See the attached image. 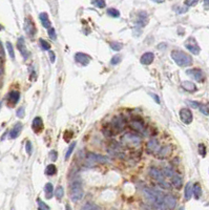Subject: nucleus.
Wrapping results in <instances>:
<instances>
[{
  "label": "nucleus",
  "instance_id": "nucleus-1",
  "mask_svg": "<svg viewBox=\"0 0 209 210\" xmlns=\"http://www.w3.org/2000/svg\"><path fill=\"white\" fill-rule=\"evenodd\" d=\"M144 195L148 201L155 204L157 208H165V205L163 204L164 195L160 191H157L151 188H146L144 189Z\"/></svg>",
  "mask_w": 209,
  "mask_h": 210
},
{
  "label": "nucleus",
  "instance_id": "nucleus-2",
  "mask_svg": "<svg viewBox=\"0 0 209 210\" xmlns=\"http://www.w3.org/2000/svg\"><path fill=\"white\" fill-rule=\"evenodd\" d=\"M171 58L174 59V61L177 63L179 66L182 67H186L189 66L192 63V59L189 55H187L186 52H181V51H174L171 52Z\"/></svg>",
  "mask_w": 209,
  "mask_h": 210
},
{
  "label": "nucleus",
  "instance_id": "nucleus-3",
  "mask_svg": "<svg viewBox=\"0 0 209 210\" xmlns=\"http://www.w3.org/2000/svg\"><path fill=\"white\" fill-rule=\"evenodd\" d=\"M122 143L131 148L138 147L140 143H141V138L136 134L127 132V134H125L124 136L122 137Z\"/></svg>",
  "mask_w": 209,
  "mask_h": 210
},
{
  "label": "nucleus",
  "instance_id": "nucleus-4",
  "mask_svg": "<svg viewBox=\"0 0 209 210\" xmlns=\"http://www.w3.org/2000/svg\"><path fill=\"white\" fill-rule=\"evenodd\" d=\"M149 175L151 176V178L153 180H156L157 182H158L159 184L161 185L163 188H166V189H169L170 186L168 183H166V182L164 181V175L163 172H161L159 169H157V168H151L150 171H149Z\"/></svg>",
  "mask_w": 209,
  "mask_h": 210
},
{
  "label": "nucleus",
  "instance_id": "nucleus-5",
  "mask_svg": "<svg viewBox=\"0 0 209 210\" xmlns=\"http://www.w3.org/2000/svg\"><path fill=\"white\" fill-rule=\"evenodd\" d=\"M70 198L74 202H79L83 198V190H82L81 184L79 182H75L71 185L70 188Z\"/></svg>",
  "mask_w": 209,
  "mask_h": 210
},
{
  "label": "nucleus",
  "instance_id": "nucleus-6",
  "mask_svg": "<svg viewBox=\"0 0 209 210\" xmlns=\"http://www.w3.org/2000/svg\"><path fill=\"white\" fill-rule=\"evenodd\" d=\"M111 128L114 131V134L122 131L125 128V120L122 117H116L112 119L111 123Z\"/></svg>",
  "mask_w": 209,
  "mask_h": 210
},
{
  "label": "nucleus",
  "instance_id": "nucleus-7",
  "mask_svg": "<svg viewBox=\"0 0 209 210\" xmlns=\"http://www.w3.org/2000/svg\"><path fill=\"white\" fill-rule=\"evenodd\" d=\"M185 46L189 52L194 55H199V52L201 51L200 46L198 45V43H197V41L194 40V38H188V39L185 41Z\"/></svg>",
  "mask_w": 209,
  "mask_h": 210
},
{
  "label": "nucleus",
  "instance_id": "nucleus-8",
  "mask_svg": "<svg viewBox=\"0 0 209 210\" xmlns=\"http://www.w3.org/2000/svg\"><path fill=\"white\" fill-rule=\"evenodd\" d=\"M187 75H189V76L191 77V78H193L196 81L198 82H202L203 80H204V74H203V71L199 70V68H193V70H188L186 71Z\"/></svg>",
  "mask_w": 209,
  "mask_h": 210
},
{
  "label": "nucleus",
  "instance_id": "nucleus-9",
  "mask_svg": "<svg viewBox=\"0 0 209 210\" xmlns=\"http://www.w3.org/2000/svg\"><path fill=\"white\" fill-rule=\"evenodd\" d=\"M180 118L185 124H190L192 122V112L188 108H183L180 112Z\"/></svg>",
  "mask_w": 209,
  "mask_h": 210
},
{
  "label": "nucleus",
  "instance_id": "nucleus-10",
  "mask_svg": "<svg viewBox=\"0 0 209 210\" xmlns=\"http://www.w3.org/2000/svg\"><path fill=\"white\" fill-rule=\"evenodd\" d=\"M130 127L134 129V130L138 131V132H144L145 130V125L143 123V121L139 120V119H133L130 121Z\"/></svg>",
  "mask_w": 209,
  "mask_h": 210
},
{
  "label": "nucleus",
  "instance_id": "nucleus-11",
  "mask_svg": "<svg viewBox=\"0 0 209 210\" xmlns=\"http://www.w3.org/2000/svg\"><path fill=\"white\" fill-rule=\"evenodd\" d=\"M75 60L82 65H87L90 62L92 58H90L89 55L84 54V52H77L75 55Z\"/></svg>",
  "mask_w": 209,
  "mask_h": 210
},
{
  "label": "nucleus",
  "instance_id": "nucleus-12",
  "mask_svg": "<svg viewBox=\"0 0 209 210\" xmlns=\"http://www.w3.org/2000/svg\"><path fill=\"white\" fill-rule=\"evenodd\" d=\"M17 48L19 49V52H21V55L23 56L24 59H27L30 56V52H27V48H26V45H25V42H24V39L22 37H20L18 39V42H17Z\"/></svg>",
  "mask_w": 209,
  "mask_h": 210
},
{
  "label": "nucleus",
  "instance_id": "nucleus-13",
  "mask_svg": "<svg viewBox=\"0 0 209 210\" xmlns=\"http://www.w3.org/2000/svg\"><path fill=\"white\" fill-rule=\"evenodd\" d=\"M24 30H25V32L27 33V35H29L30 37H34L35 36L36 27H35L34 22H33L31 19L27 18L25 20V23H24Z\"/></svg>",
  "mask_w": 209,
  "mask_h": 210
},
{
  "label": "nucleus",
  "instance_id": "nucleus-14",
  "mask_svg": "<svg viewBox=\"0 0 209 210\" xmlns=\"http://www.w3.org/2000/svg\"><path fill=\"white\" fill-rule=\"evenodd\" d=\"M163 204L168 208H175V205H177V199L170 194H167L163 199Z\"/></svg>",
  "mask_w": 209,
  "mask_h": 210
},
{
  "label": "nucleus",
  "instance_id": "nucleus-15",
  "mask_svg": "<svg viewBox=\"0 0 209 210\" xmlns=\"http://www.w3.org/2000/svg\"><path fill=\"white\" fill-rule=\"evenodd\" d=\"M172 151V147L171 145H166L164 147H162L160 150H158V157L161 158V159H164V158H167L171 153Z\"/></svg>",
  "mask_w": 209,
  "mask_h": 210
},
{
  "label": "nucleus",
  "instance_id": "nucleus-16",
  "mask_svg": "<svg viewBox=\"0 0 209 210\" xmlns=\"http://www.w3.org/2000/svg\"><path fill=\"white\" fill-rule=\"evenodd\" d=\"M153 59H155V56H153L152 52H145V54L142 55L140 61H141L142 64L148 65V64H150V63H152Z\"/></svg>",
  "mask_w": 209,
  "mask_h": 210
},
{
  "label": "nucleus",
  "instance_id": "nucleus-17",
  "mask_svg": "<svg viewBox=\"0 0 209 210\" xmlns=\"http://www.w3.org/2000/svg\"><path fill=\"white\" fill-rule=\"evenodd\" d=\"M33 129H34L35 132H40L43 129V122H42V119L40 117H36L33 121Z\"/></svg>",
  "mask_w": 209,
  "mask_h": 210
},
{
  "label": "nucleus",
  "instance_id": "nucleus-18",
  "mask_svg": "<svg viewBox=\"0 0 209 210\" xmlns=\"http://www.w3.org/2000/svg\"><path fill=\"white\" fill-rule=\"evenodd\" d=\"M22 127H23V125L21 123L15 124V126L13 127L12 130H11V132H10V137L12 138V139H16V138L20 135L21 130H22Z\"/></svg>",
  "mask_w": 209,
  "mask_h": 210
},
{
  "label": "nucleus",
  "instance_id": "nucleus-19",
  "mask_svg": "<svg viewBox=\"0 0 209 210\" xmlns=\"http://www.w3.org/2000/svg\"><path fill=\"white\" fill-rule=\"evenodd\" d=\"M39 18H40V21H41V23H42V25L44 26L45 29H49V27L52 26V23L48 19V15L46 13H40Z\"/></svg>",
  "mask_w": 209,
  "mask_h": 210
},
{
  "label": "nucleus",
  "instance_id": "nucleus-20",
  "mask_svg": "<svg viewBox=\"0 0 209 210\" xmlns=\"http://www.w3.org/2000/svg\"><path fill=\"white\" fill-rule=\"evenodd\" d=\"M147 150L150 153H156L159 150V142L156 139H151L147 143Z\"/></svg>",
  "mask_w": 209,
  "mask_h": 210
},
{
  "label": "nucleus",
  "instance_id": "nucleus-21",
  "mask_svg": "<svg viewBox=\"0 0 209 210\" xmlns=\"http://www.w3.org/2000/svg\"><path fill=\"white\" fill-rule=\"evenodd\" d=\"M181 86H182L185 90H187V92H190V93L194 92V90H197V86L190 81H184V82H182V83H181Z\"/></svg>",
  "mask_w": 209,
  "mask_h": 210
},
{
  "label": "nucleus",
  "instance_id": "nucleus-22",
  "mask_svg": "<svg viewBox=\"0 0 209 210\" xmlns=\"http://www.w3.org/2000/svg\"><path fill=\"white\" fill-rule=\"evenodd\" d=\"M89 159H90V161H99V162H109V160L105 157H102L100 154H96V153H89Z\"/></svg>",
  "mask_w": 209,
  "mask_h": 210
},
{
  "label": "nucleus",
  "instance_id": "nucleus-23",
  "mask_svg": "<svg viewBox=\"0 0 209 210\" xmlns=\"http://www.w3.org/2000/svg\"><path fill=\"white\" fill-rule=\"evenodd\" d=\"M19 99H20V94H19V92H11L10 93V95H9V101L12 104L15 105L19 101Z\"/></svg>",
  "mask_w": 209,
  "mask_h": 210
},
{
  "label": "nucleus",
  "instance_id": "nucleus-24",
  "mask_svg": "<svg viewBox=\"0 0 209 210\" xmlns=\"http://www.w3.org/2000/svg\"><path fill=\"white\" fill-rule=\"evenodd\" d=\"M192 193L194 194V198L200 199L202 195V188H201L200 184H194V186H192Z\"/></svg>",
  "mask_w": 209,
  "mask_h": 210
},
{
  "label": "nucleus",
  "instance_id": "nucleus-25",
  "mask_svg": "<svg viewBox=\"0 0 209 210\" xmlns=\"http://www.w3.org/2000/svg\"><path fill=\"white\" fill-rule=\"evenodd\" d=\"M182 178L181 176H179L177 175H174L172 176V185L175 187V188H181V186H182Z\"/></svg>",
  "mask_w": 209,
  "mask_h": 210
},
{
  "label": "nucleus",
  "instance_id": "nucleus-26",
  "mask_svg": "<svg viewBox=\"0 0 209 210\" xmlns=\"http://www.w3.org/2000/svg\"><path fill=\"white\" fill-rule=\"evenodd\" d=\"M192 197V184L188 183L185 187V200H190V198Z\"/></svg>",
  "mask_w": 209,
  "mask_h": 210
},
{
  "label": "nucleus",
  "instance_id": "nucleus-27",
  "mask_svg": "<svg viewBox=\"0 0 209 210\" xmlns=\"http://www.w3.org/2000/svg\"><path fill=\"white\" fill-rule=\"evenodd\" d=\"M44 191L46 193V198L51 199L52 197H53V185H52L51 183L46 184L45 187H44Z\"/></svg>",
  "mask_w": 209,
  "mask_h": 210
},
{
  "label": "nucleus",
  "instance_id": "nucleus-28",
  "mask_svg": "<svg viewBox=\"0 0 209 210\" xmlns=\"http://www.w3.org/2000/svg\"><path fill=\"white\" fill-rule=\"evenodd\" d=\"M139 23L141 26H144L147 23V15L145 12H141L139 15Z\"/></svg>",
  "mask_w": 209,
  "mask_h": 210
},
{
  "label": "nucleus",
  "instance_id": "nucleus-29",
  "mask_svg": "<svg viewBox=\"0 0 209 210\" xmlns=\"http://www.w3.org/2000/svg\"><path fill=\"white\" fill-rule=\"evenodd\" d=\"M56 172H57V168H56V166H55V165L51 164V165H48V166L46 167L45 173L48 176H54Z\"/></svg>",
  "mask_w": 209,
  "mask_h": 210
},
{
  "label": "nucleus",
  "instance_id": "nucleus-30",
  "mask_svg": "<svg viewBox=\"0 0 209 210\" xmlns=\"http://www.w3.org/2000/svg\"><path fill=\"white\" fill-rule=\"evenodd\" d=\"M107 14H108L109 16H111V17L114 18H118L120 16V12L116 9H112V7H109L108 10H107Z\"/></svg>",
  "mask_w": 209,
  "mask_h": 210
},
{
  "label": "nucleus",
  "instance_id": "nucleus-31",
  "mask_svg": "<svg viewBox=\"0 0 209 210\" xmlns=\"http://www.w3.org/2000/svg\"><path fill=\"white\" fill-rule=\"evenodd\" d=\"M55 195H56L57 199H62V197L64 195V189H63L62 186H58L56 189V192H55Z\"/></svg>",
  "mask_w": 209,
  "mask_h": 210
},
{
  "label": "nucleus",
  "instance_id": "nucleus-32",
  "mask_svg": "<svg viewBox=\"0 0 209 210\" xmlns=\"http://www.w3.org/2000/svg\"><path fill=\"white\" fill-rule=\"evenodd\" d=\"M111 48L114 49L115 52H119V51L122 49L123 45L121 43H119V42H111Z\"/></svg>",
  "mask_w": 209,
  "mask_h": 210
},
{
  "label": "nucleus",
  "instance_id": "nucleus-33",
  "mask_svg": "<svg viewBox=\"0 0 209 210\" xmlns=\"http://www.w3.org/2000/svg\"><path fill=\"white\" fill-rule=\"evenodd\" d=\"M39 42H40L41 48L44 49V51H49V48H51V44H49L48 41H45V40H43V39H40Z\"/></svg>",
  "mask_w": 209,
  "mask_h": 210
},
{
  "label": "nucleus",
  "instance_id": "nucleus-34",
  "mask_svg": "<svg viewBox=\"0 0 209 210\" xmlns=\"http://www.w3.org/2000/svg\"><path fill=\"white\" fill-rule=\"evenodd\" d=\"M7 51H9L10 57L12 58V59H15V54H14V48H13L12 43H11V42H7Z\"/></svg>",
  "mask_w": 209,
  "mask_h": 210
},
{
  "label": "nucleus",
  "instance_id": "nucleus-35",
  "mask_svg": "<svg viewBox=\"0 0 209 210\" xmlns=\"http://www.w3.org/2000/svg\"><path fill=\"white\" fill-rule=\"evenodd\" d=\"M76 147V142H74V143H71L70 144V146L68 147V149H67V151H66V154H65V159L66 160H68V158H70V156L71 153H73V150H74V148Z\"/></svg>",
  "mask_w": 209,
  "mask_h": 210
},
{
  "label": "nucleus",
  "instance_id": "nucleus-36",
  "mask_svg": "<svg viewBox=\"0 0 209 210\" xmlns=\"http://www.w3.org/2000/svg\"><path fill=\"white\" fill-rule=\"evenodd\" d=\"M199 108H200V110H201V112H203V114H204V115L209 116V108H208L207 105H205V104H200V105H199Z\"/></svg>",
  "mask_w": 209,
  "mask_h": 210
},
{
  "label": "nucleus",
  "instance_id": "nucleus-37",
  "mask_svg": "<svg viewBox=\"0 0 209 210\" xmlns=\"http://www.w3.org/2000/svg\"><path fill=\"white\" fill-rule=\"evenodd\" d=\"M121 59H122V57L120 56V55H116V56H114L111 58V64L112 65H117L119 64V63L121 62Z\"/></svg>",
  "mask_w": 209,
  "mask_h": 210
},
{
  "label": "nucleus",
  "instance_id": "nucleus-38",
  "mask_svg": "<svg viewBox=\"0 0 209 210\" xmlns=\"http://www.w3.org/2000/svg\"><path fill=\"white\" fill-rule=\"evenodd\" d=\"M93 3L96 5V7H100V9H103L105 7V1L104 0H93Z\"/></svg>",
  "mask_w": 209,
  "mask_h": 210
},
{
  "label": "nucleus",
  "instance_id": "nucleus-39",
  "mask_svg": "<svg viewBox=\"0 0 209 210\" xmlns=\"http://www.w3.org/2000/svg\"><path fill=\"white\" fill-rule=\"evenodd\" d=\"M37 203H38V208H39L40 210H48V209H49V207L46 205L45 203H43L41 200H37Z\"/></svg>",
  "mask_w": 209,
  "mask_h": 210
},
{
  "label": "nucleus",
  "instance_id": "nucleus-40",
  "mask_svg": "<svg viewBox=\"0 0 209 210\" xmlns=\"http://www.w3.org/2000/svg\"><path fill=\"white\" fill-rule=\"evenodd\" d=\"M48 35H49V37L52 38L53 40H56V38H57V36H56V31H55V29L54 27H49L48 29Z\"/></svg>",
  "mask_w": 209,
  "mask_h": 210
},
{
  "label": "nucleus",
  "instance_id": "nucleus-41",
  "mask_svg": "<svg viewBox=\"0 0 209 210\" xmlns=\"http://www.w3.org/2000/svg\"><path fill=\"white\" fill-rule=\"evenodd\" d=\"M163 175L165 176H168V178H170V176H172L175 175L174 171H172L170 168H164V171H163Z\"/></svg>",
  "mask_w": 209,
  "mask_h": 210
},
{
  "label": "nucleus",
  "instance_id": "nucleus-42",
  "mask_svg": "<svg viewBox=\"0 0 209 210\" xmlns=\"http://www.w3.org/2000/svg\"><path fill=\"white\" fill-rule=\"evenodd\" d=\"M199 153L202 157H205L206 154V148H205V145L204 144H200L199 145Z\"/></svg>",
  "mask_w": 209,
  "mask_h": 210
},
{
  "label": "nucleus",
  "instance_id": "nucleus-43",
  "mask_svg": "<svg viewBox=\"0 0 209 210\" xmlns=\"http://www.w3.org/2000/svg\"><path fill=\"white\" fill-rule=\"evenodd\" d=\"M198 2H199V0H185V4L187 7H193Z\"/></svg>",
  "mask_w": 209,
  "mask_h": 210
},
{
  "label": "nucleus",
  "instance_id": "nucleus-44",
  "mask_svg": "<svg viewBox=\"0 0 209 210\" xmlns=\"http://www.w3.org/2000/svg\"><path fill=\"white\" fill-rule=\"evenodd\" d=\"M48 55H49V59H51V62L54 63L55 60H56V55L53 51H48Z\"/></svg>",
  "mask_w": 209,
  "mask_h": 210
},
{
  "label": "nucleus",
  "instance_id": "nucleus-45",
  "mask_svg": "<svg viewBox=\"0 0 209 210\" xmlns=\"http://www.w3.org/2000/svg\"><path fill=\"white\" fill-rule=\"evenodd\" d=\"M25 147H26V153H27V154H32V150H33L32 143L31 142H27Z\"/></svg>",
  "mask_w": 209,
  "mask_h": 210
},
{
  "label": "nucleus",
  "instance_id": "nucleus-46",
  "mask_svg": "<svg viewBox=\"0 0 209 210\" xmlns=\"http://www.w3.org/2000/svg\"><path fill=\"white\" fill-rule=\"evenodd\" d=\"M17 116L19 118H23L24 117V108H23V107H21V108H19L17 110Z\"/></svg>",
  "mask_w": 209,
  "mask_h": 210
},
{
  "label": "nucleus",
  "instance_id": "nucleus-47",
  "mask_svg": "<svg viewBox=\"0 0 209 210\" xmlns=\"http://www.w3.org/2000/svg\"><path fill=\"white\" fill-rule=\"evenodd\" d=\"M49 157H51L52 161H56V159H57V153L55 150L51 151V153H49Z\"/></svg>",
  "mask_w": 209,
  "mask_h": 210
},
{
  "label": "nucleus",
  "instance_id": "nucleus-48",
  "mask_svg": "<svg viewBox=\"0 0 209 210\" xmlns=\"http://www.w3.org/2000/svg\"><path fill=\"white\" fill-rule=\"evenodd\" d=\"M83 209H100L98 206H95V205H92V204H87V205H85L83 207Z\"/></svg>",
  "mask_w": 209,
  "mask_h": 210
},
{
  "label": "nucleus",
  "instance_id": "nucleus-49",
  "mask_svg": "<svg viewBox=\"0 0 209 210\" xmlns=\"http://www.w3.org/2000/svg\"><path fill=\"white\" fill-rule=\"evenodd\" d=\"M187 103L190 105L191 107H193V108H198L199 107V103H197V102H193V101H187Z\"/></svg>",
  "mask_w": 209,
  "mask_h": 210
},
{
  "label": "nucleus",
  "instance_id": "nucleus-50",
  "mask_svg": "<svg viewBox=\"0 0 209 210\" xmlns=\"http://www.w3.org/2000/svg\"><path fill=\"white\" fill-rule=\"evenodd\" d=\"M149 95H150L151 97H152L153 100H155V101L157 102V103H158V104L160 103V99H159V97H158V96H156L155 94H152V93H149Z\"/></svg>",
  "mask_w": 209,
  "mask_h": 210
},
{
  "label": "nucleus",
  "instance_id": "nucleus-51",
  "mask_svg": "<svg viewBox=\"0 0 209 210\" xmlns=\"http://www.w3.org/2000/svg\"><path fill=\"white\" fill-rule=\"evenodd\" d=\"M204 3H205V7L209 9V0H204Z\"/></svg>",
  "mask_w": 209,
  "mask_h": 210
},
{
  "label": "nucleus",
  "instance_id": "nucleus-52",
  "mask_svg": "<svg viewBox=\"0 0 209 210\" xmlns=\"http://www.w3.org/2000/svg\"><path fill=\"white\" fill-rule=\"evenodd\" d=\"M152 1H155V2H158V3H161V2H163L164 0H152Z\"/></svg>",
  "mask_w": 209,
  "mask_h": 210
},
{
  "label": "nucleus",
  "instance_id": "nucleus-53",
  "mask_svg": "<svg viewBox=\"0 0 209 210\" xmlns=\"http://www.w3.org/2000/svg\"><path fill=\"white\" fill-rule=\"evenodd\" d=\"M1 30H2V26H1V25H0V31H1Z\"/></svg>",
  "mask_w": 209,
  "mask_h": 210
}]
</instances>
